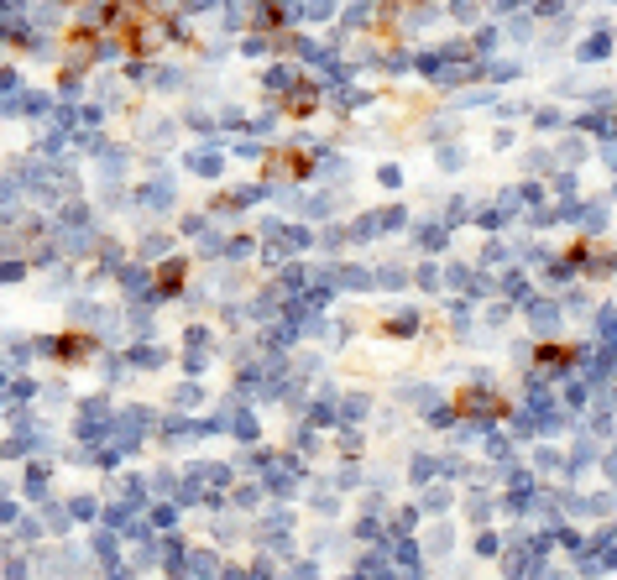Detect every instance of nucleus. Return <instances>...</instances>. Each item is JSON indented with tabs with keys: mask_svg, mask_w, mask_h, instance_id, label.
Returning a JSON list of instances; mask_svg holds the SVG:
<instances>
[{
	"mask_svg": "<svg viewBox=\"0 0 617 580\" xmlns=\"http://www.w3.org/2000/svg\"><path fill=\"white\" fill-rule=\"evenodd\" d=\"M89 351H95V340H68V335L58 340V356H63V361H79V356H89Z\"/></svg>",
	"mask_w": 617,
	"mask_h": 580,
	"instance_id": "nucleus-1",
	"label": "nucleus"
},
{
	"mask_svg": "<svg viewBox=\"0 0 617 580\" xmlns=\"http://www.w3.org/2000/svg\"><path fill=\"white\" fill-rule=\"evenodd\" d=\"M157 283H163V293H178V283H184V262H168L163 272H157Z\"/></svg>",
	"mask_w": 617,
	"mask_h": 580,
	"instance_id": "nucleus-2",
	"label": "nucleus"
}]
</instances>
